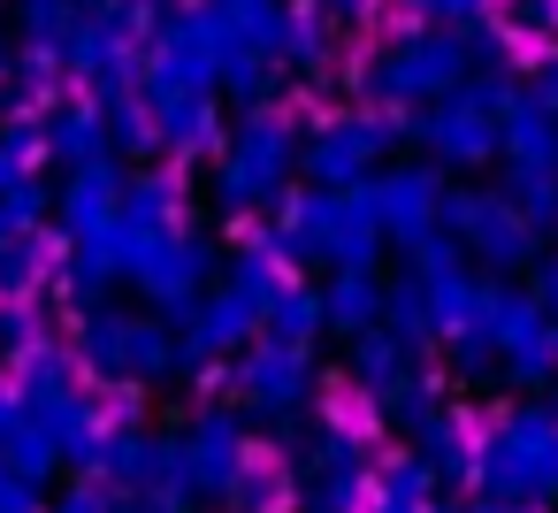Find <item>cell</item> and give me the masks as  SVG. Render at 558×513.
Returning <instances> with one entry per match:
<instances>
[{
	"mask_svg": "<svg viewBox=\"0 0 558 513\" xmlns=\"http://www.w3.org/2000/svg\"><path fill=\"white\" fill-rule=\"evenodd\" d=\"M428 146H436L444 162H482V154H489V108L466 93L451 116H436V123H428Z\"/></svg>",
	"mask_w": 558,
	"mask_h": 513,
	"instance_id": "obj_2",
	"label": "cell"
},
{
	"mask_svg": "<svg viewBox=\"0 0 558 513\" xmlns=\"http://www.w3.org/2000/svg\"><path fill=\"white\" fill-rule=\"evenodd\" d=\"M245 391H253L260 406H291V398H299V353H276V345L253 353V360H245Z\"/></svg>",
	"mask_w": 558,
	"mask_h": 513,
	"instance_id": "obj_3",
	"label": "cell"
},
{
	"mask_svg": "<svg viewBox=\"0 0 558 513\" xmlns=\"http://www.w3.org/2000/svg\"><path fill=\"white\" fill-rule=\"evenodd\" d=\"M0 513H32V490H24V475H16V482L0 475Z\"/></svg>",
	"mask_w": 558,
	"mask_h": 513,
	"instance_id": "obj_7",
	"label": "cell"
},
{
	"mask_svg": "<svg viewBox=\"0 0 558 513\" xmlns=\"http://www.w3.org/2000/svg\"><path fill=\"white\" fill-rule=\"evenodd\" d=\"M367 307H375V291H367L360 276H352V284H337V299H329V314H344V322H360Z\"/></svg>",
	"mask_w": 558,
	"mask_h": 513,
	"instance_id": "obj_6",
	"label": "cell"
},
{
	"mask_svg": "<svg viewBox=\"0 0 558 513\" xmlns=\"http://www.w3.org/2000/svg\"><path fill=\"white\" fill-rule=\"evenodd\" d=\"M62 513H100V498H93V490H85V498H70V505H62Z\"/></svg>",
	"mask_w": 558,
	"mask_h": 513,
	"instance_id": "obj_9",
	"label": "cell"
},
{
	"mask_svg": "<svg viewBox=\"0 0 558 513\" xmlns=\"http://www.w3.org/2000/svg\"><path fill=\"white\" fill-rule=\"evenodd\" d=\"M543 108H558V62L543 70Z\"/></svg>",
	"mask_w": 558,
	"mask_h": 513,
	"instance_id": "obj_8",
	"label": "cell"
},
{
	"mask_svg": "<svg viewBox=\"0 0 558 513\" xmlns=\"http://www.w3.org/2000/svg\"><path fill=\"white\" fill-rule=\"evenodd\" d=\"M306 330H314V299H283V307H276V337H283V345H299Z\"/></svg>",
	"mask_w": 558,
	"mask_h": 513,
	"instance_id": "obj_5",
	"label": "cell"
},
{
	"mask_svg": "<svg viewBox=\"0 0 558 513\" xmlns=\"http://www.w3.org/2000/svg\"><path fill=\"white\" fill-rule=\"evenodd\" d=\"M54 146L77 162V154H93V146H100V123H93V116H62V123H54Z\"/></svg>",
	"mask_w": 558,
	"mask_h": 513,
	"instance_id": "obj_4",
	"label": "cell"
},
{
	"mask_svg": "<svg viewBox=\"0 0 558 513\" xmlns=\"http://www.w3.org/2000/svg\"><path fill=\"white\" fill-rule=\"evenodd\" d=\"M375 85H383V93H451V85H459V47L421 39V47L390 55V62L375 70Z\"/></svg>",
	"mask_w": 558,
	"mask_h": 513,
	"instance_id": "obj_1",
	"label": "cell"
}]
</instances>
